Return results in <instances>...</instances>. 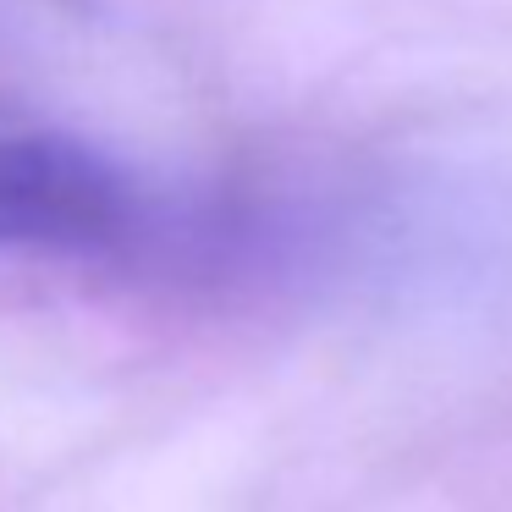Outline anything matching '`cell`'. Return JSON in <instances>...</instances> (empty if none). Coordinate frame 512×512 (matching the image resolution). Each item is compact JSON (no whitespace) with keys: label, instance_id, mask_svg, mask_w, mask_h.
I'll return each instance as SVG.
<instances>
[{"label":"cell","instance_id":"1","mask_svg":"<svg viewBox=\"0 0 512 512\" xmlns=\"http://www.w3.org/2000/svg\"><path fill=\"white\" fill-rule=\"evenodd\" d=\"M133 215L127 177L78 138H0V248H94Z\"/></svg>","mask_w":512,"mask_h":512}]
</instances>
